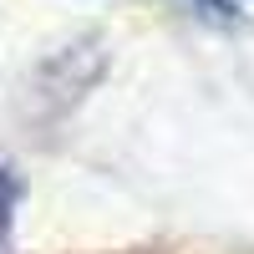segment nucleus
Wrapping results in <instances>:
<instances>
[{
	"instance_id": "1",
	"label": "nucleus",
	"mask_w": 254,
	"mask_h": 254,
	"mask_svg": "<svg viewBox=\"0 0 254 254\" xmlns=\"http://www.w3.org/2000/svg\"><path fill=\"white\" fill-rule=\"evenodd\" d=\"M198 5H203V0H198ZM208 10H214V15H224V20L234 15V5H229V0H208Z\"/></svg>"
}]
</instances>
